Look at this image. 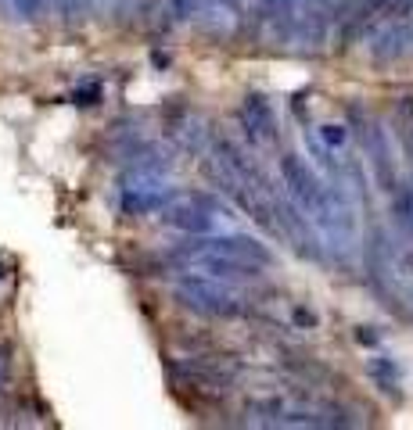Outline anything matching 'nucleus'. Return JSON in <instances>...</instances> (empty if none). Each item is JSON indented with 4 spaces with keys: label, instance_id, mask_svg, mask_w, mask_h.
I'll use <instances>...</instances> for the list:
<instances>
[{
    "label": "nucleus",
    "instance_id": "f257e3e1",
    "mask_svg": "<svg viewBox=\"0 0 413 430\" xmlns=\"http://www.w3.org/2000/svg\"><path fill=\"white\" fill-rule=\"evenodd\" d=\"M172 294H177V301L183 309H190L194 315H205V320H237V315L248 312V305L230 283L212 280V276H198V273L180 276Z\"/></svg>",
    "mask_w": 413,
    "mask_h": 430
},
{
    "label": "nucleus",
    "instance_id": "f03ea898",
    "mask_svg": "<svg viewBox=\"0 0 413 430\" xmlns=\"http://www.w3.org/2000/svg\"><path fill=\"white\" fill-rule=\"evenodd\" d=\"M313 230L324 233V241L331 244V251L338 259H348L356 251V208L342 187H324L320 208L313 215Z\"/></svg>",
    "mask_w": 413,
    "mask_h": 430
},
{
    "label": "nucleus",
    "instance_id": "7ed1b4c3",
    "mask_svg": "<svg viewBox=\"0 0 413 430\" xmlns=\"http://www.w3.org/2000/svg\"><path fill=\"white\" fill-rule=\"evenodd\" d=\"M353 119L359 122V143H363V154H367V162L377 176V187L392 194L395 187H399V172H395V151H392V133L385 130V122L381 119H370L363 115L359 108H353Z\"/></svg>",
    "mask_w": 413,
    "mask_h": 430
},
{
    "label": "nucleus",
    "instance_id": "20e7f679",
    "mask_svg": "<svg viewBox=\"0 0 413 430\" xmlns=\"http://www.w3.org/2000/svg\"><path fill=\"white\" fill-rule=\"evenodd\" d=\"M166 222V226H172V230H183V233H190V237H198V233H212L216 230V212L219 215H227V208L219 204L216 198H209V194H183V198H177L172 194L162 208H158ZM230 219V215H227Z\"/></svg>",
    "mask_w": 413,
    "mask_h": 430
},
{
    "label": "nucleus",
    "instance_id": "39448f33",
    "mask_svg": "<svg viewBox=\"0 0 413 430\" xmlns=\"http://www.w3.org/2000/svg\"><path fill=\"white\" fill-rule=\"evenodd\" d=\"M335 4L338 0H263L256 11V22L266 43L284 47V36L291 33V25L298 19H306L309 11H320V8H335Z\"/></svg>",
    "mask_w": 413,
    "mask_h": 430
},
{
    "label": "nucleus",
    "instance_id": "423d86ee",
    "mask_svg": "<svg viewBox=\"0 0 413 430\" xmlns=\"http://www.w3.org/2000/svg\"><path fill=\"white\" fill-rule=\"evenodd\" d=\"M172 373L194 391H230L237 380V366L227 355H187L172 366Z\"/></svg>",
    "mask_w": 413,
    "mask_h": 430
},
{
    "label": "nucleus",
    "instance_id": "0eeeda50",
    "mask_svg": "<svg viewBox=\"0 0 413 430\" xmlns=\"http://www.w3.org/2000/svg\"><path fill=\"white\" fill-rule=\"evenodd\" d=\"M183 269L198 276H212V280H223V283H237V280H259L263 265H252V262H237V259H223V254H212V251H190V248H177L172 251Z\"/></svg>",
    "mask_w": 413,
    "mask_h": 430
},
{
    "label": "nucleus",
    "instance_id": "6e6552de",
    "mask_svg": "<svg viewBox=\"0 0 413 430\" xmlns=\"http://www.w3.org/2000/svg\"><path fill=\"white\" fill-rule=\"evenodd\" d=\"M280 183L288 187V198L295 201V208H302L313 219L316 208H320V198H324V183H320V176L313 172V165L306 162V158L284 154L280 158Z\"/></svg>",
    "mask_w": 413,
    "mask_h": 430
},
{
    "label": "nucleus",
    "instance_id": "1a4fd4ad",
    "mask_svg": "<svg viewBox=\"0 0 413 430\" xmlns=\"http://www.w3.org/2000/svg\"><path fill=\"white\" fill-rule=\"evenodd\" d=\"M172 198V190L162 183V176H148V172H122V190L119 204L126 215H151Z\"/></svg>",
    "mask_w": 413,
    "mask_h": 430
},
{
    "label": "nucleus",
    "instance_id": "9d476101",
    "mask_svg": "<svg viewBox=\"0 0 413 430\" xmlns=\"http://www.w3.org/2000/svg\"><path fill=\"white\" fill-rule=\"evenodd\" d=\"M183 248L190 251H212V254H223V259H237V262H252V265H269L274 254H269L266 244L252 241V237H237V233H227V237H216V233H198L194 241H187Z\"/></svg>",
    "mask_w": 413,
    "mask_h": 430
},
{
    "label": "nucleus",
    "instance_id": "9b49d317",
    "mask_svg": "<svg viewBox=\"0 0 413 430\" xmlns=\"http://www.w3.org/2000/svg\"><path fill=\"white\" fill-rule=\"evenodd\" d=\"M374 43H370V58L374 65H395L406 54H413V14H399V19H385L374 25Z\"/></svg>",
    "mask_w": 413,
    "mask_h": 430
},
{
    "label": "nucleus",
    "instance_id": "f8f14e48",
    "mask_svg": "<svg viewBox=\"0 0 413 430\" xmlns=\"http://www.w3.org/2000/svg\"><path fill=\"white\" fill-rule=\"evenodd\" d=\"M241 126L252 143H269L277 140V111L263 93H248L241 104Z\"/></svg>",
    "mask_w": 413,
    "mask_h": 430
},
{
    "label": "nucleus",
    "instance_id": "ddd939ff",
    "mask_svg": "<svg viewBox=\"0 0 413 430\" xmlns=\"http://www.w3.org/2000/svg\"><path fill=\"white\" fill-rule=\"evenodd\" d=\"M166 130H169V136L177 140L183 151L201 154V147H205V122L194 115V111H187V108L172 111V115L166 119Z\"/></svg>",
    "mask_w": 413,
    "mask_h": 430
},
{
    "label": "nucleus",
    "instance_id": "4468645a",
    "mask_svg": "<svg viewBox=\"0 0 413 430\" xmlns=\"http://www.w3.org/2000/svg\"><path fill=\"white\" fill-rule=\"evenodd\" d=\"M288 402L277 394H269V398H252V402L245 405V416L252 427H284V420H288Z\"/></svg>",
    "mask_w": 413,
    "mask_h": 430
},
{
    "label": "nucleus",
    "instance_id": "2eb2a0df",
    "mask_svg": "<svg viewBox=\"0 0 413 430\" xmlns=\"http://www.w3.org/2000/svg\"><path fill=\"white\" fill-rule=\"evenodd\" d=\"M367 377H370L385 394H395V398H399L403 370H399V362H395V359H388V355H374V359L367 362Z\"/></svg>",
    "mask_w": 413,
    "mask_h": 430
},
{
    "label": "nucleus",
    "instance_id": "dca6fc26",
    "mask_svg": "<svg viewBox=\"0 0 413 430\" xmlns=\"http://www.w3.org/2000/svg\"><path fill=\"white\" fill-rule=\"evenodd\" d=\"M392 219H395V226H399V233L413 241V183L410 187L399 183L392 190Z\"/></svg>",
    "mask_w": 413,
    "mask_h": 430
},
{
    "label": "nucleus",
    "instance_id": "f3484780",
    "mask_svg": "<svg viewBox=\"0 0 413 430\" xmlns=\"http://www.w3.org/2000/svg\"><path fill=\"white\" fill-rule=\"evenodd\" d=\"M392 126H395V136L403 140L406 154H413V97H403V101H399Z\"/></svg>",
    "mask_w": 413,
    "mask_h": 430
},
{
    "label": "nucleus",
    "instance_id": "a211bd4d",
    "mask_svg": "<svg viewBox=\"0 0 413 430\" xmlns=\"http://www.w3.org/2000/svg\"><path fill=\"white\" fill-rule=\"evenodd\" d=\"M205 8V0H166V14L172 22H194Z\"/></svg>",
    "mask_w": 413,
    "mask_h": 430
},
{
    "label": "nucleus",
    "instance_id": "6ab92c4d",
    "mask_svg": "<svg viewBox=\"0 0 413 430\" xmlns=\"http://www.w3.org/2000/svg\"><path fill=\"white\" fill-rule=\"evenodd\" d=\"M320 143L327 151H345L348 130H345V126H320Z\"/></svg>",
    "mask_w": 413,
    "mask_h": 430
},
{
    "label": "nucleus",
    "instance_id": "aec40b11",
    "mask_svg": "<svg viewBox=\"0 0 413 430\" xmlns=\"http://www.w3.org/2000/svg\"><path fill=\"white\" fill-rule=\"evenodd\" d=\"M11 8H14L19 19L33 22V19H40V14L47 11V0H11Z\"/></svg>",
    "mask_w": 413,
    "mask_h": 430
},
{
    "label": "nucleus",
    "instance_id": "412c9836",
    "mask_svg": "<svg viewBox=\"0 0 413 430\" xmlns=\"http://www.w3.org/2000/svg\"><path fill=\"white\" fill-rule=\"evenodd\" d=\"M90 8H93V0H61V8H58V11H65L69 19H83Z\"/></svg>",
    "mask_w": 413,
    "mask_h": 430
},
{
    "label": "nucleus",
    "instance_id": "4be33fe9",
    "mask_svg": "<svg viewBox=\"0 0 413 430\" xmlns=\"http://www.w3.org/2000/svg\"><path fill=\"white\" fill-rule=\"evenodd\" d=\"M72 101H76V104H98V101H101V86H83V90H76Z\"/></svg>",
    "mask_w": 413,
    "mask_h": 430
},
{
    "label": "nucleus",
    "instance_id": "5701e85b",
    "mask_svg": "<svg viewBox=\"0 0 413 430\" xmlns=\"http://www.w3.org/2000/svg\"><path fill=\"white\" fill-rule=\"evenodd\" d=\"M93 4L104 8L108 14H126V11L133 8V0H93Z\"/></svg>",
    "mask_w": 413,
    "mask_h": 430
},
{
    "label": "nucleus",
    "instance_id": "b1692460",
    "mask_svg": "<svg viewBox=\"0 0 413 430\" xmlns=\"http://www.w3.org/2000/svg\"><path fill=\"white\" fill-rule=\"evenodd\" d=\"M356 341H359V344H377L374 326H359V330H356Z\"/></svg>",
    "mask_w": 413,
    "mask_h": 430
},
{
    "label": "nucleus",
    "instance_id": "393cba45",
    "mask_svg": "<svg viewBox=\"0 0 413 430\" xmlns=\"http://www.w3.org/2000/svg\"><path fill=\"white\" fill-rule=\"evenodd\" d=\"M295 323H298V326H316V315L306 312V309H295Z\"/></svg>",
    "mask_w": 413,
    "mask_h": 430
},
{
    "label": "nucleus",
    "instance_id": "a878e982",
    "mask_svg": "<svg viewBox=\"0 0 413 430\" xmlns=\"http://www.w3.org/2000/svg\"><path fill=\"white\" fill-rule=\"evenodd\" d=\"M47 8H61V0H47Z\"/></svg>",
    "mask_w": 413,
    "mask_h": 430
},
{
    "label": "nucleus",
    "instance_id": "bb28decb",
    "mask_svg": "<svg viewBox=\"0 0 413 430\" xmlns=\"http://www.w3.org/2000/svg\"><path fill=\"white\" fill-rule=\"evenodd\" d=\"M410 291H413V283H410Z\"/></svg>",
    "mask_w": 413,
    "mask_h": 430
}]
</instances>
